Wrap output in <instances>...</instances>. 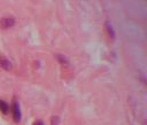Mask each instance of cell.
I'll list each match as a JSON object with an SVG mask.
<instances>
[{
	"label": "cell",
	"mask_w": 147,
	"mask_h": 125,
	"mask_svg": "<svg viewBox=\"0 0 147 125\" xmlns=\"http://www.w3.org/2000/svg\"><path fill=\"white\" fill-rule=\"evenodd\" d=\"M11 115H13L14 122L18 123L21 120V117H22V115H21V108H20L18 102L15 99L13 100V104H11Z\"/></svg>",
	"instance_id": "6da1fadb"
},
{
	"label": "cell",
	"mask_w": 147,
	"mask_h": 125,
	"mask_svg": "<svg viewBox=\"0 0 147 125\" xmlns=\"http://www.w3.org/2000/svg\"><path fill=\"white\" fill-rule=\"evenodd\" d=\"M0 111L2 114H8L9 111V104L3 100H0Z\"/></svg>",
	"instance_id": "277c9868"
},
{
	"label": "cell",
	"mask_w": 147,
	"mask_h": 125,
	"mask_svg": "<svg viewBox=\"0 0 147 125\" xmlns=\"http://www.w3.org/2000/svg\"><path fill=\"white\" fill-rule=\"evenodd\" d=\"M51 125H60V118H59V116H52V118H51Z\"/></svg>",
	"instance_id": "8992f818"
},
{
	"label": "cell",
	"mask_w": 147,
	"mask_h": 125,
	"mask_svg": "<svg viewBox=\"0 0 147 125\" xmlns=\"http://www.w3.org/2000/svg\"><path fill=\"white\" fill-rule=\"evenodd\" d=\"M15 24V19L13 17H3L0 21V28L1 29H8L11 28Z\"/></svg>",
	"instance_id": "7a4b0ae2"
},
{
	"label": "cell",
	"mask_w": 147,
	"mask_h": 125,
	"mask_svg": "<svg viewBox=\"0 0 147 125\" xmlns=\"http://www.w3.org/2000/svg\"><path fill=\"white\" fill-rule=\"evenodd\" d=\"M105 26H106V29H107V32H108L109 37H110L111 39H114V38H115V32H114V30H113V26H111V24L109 23V21H107V22H106Z\"/></svg>",
	"instance_id": "5b68a950"
},
{
	"label": "cell",
	"mask_w": 147,
	"mask_h": 125,
	"mask_svg": "<svg viewBox=\"0 0 147 125\" xmlns=\"http://www.w3.org/2000/svg\"><path fill=\"white\" fill-rule=\"evenodd\" d=\"M0 67L5 70H10L11 69V63L6 58L3 57L2 55H0Z\"/></svg>",
	"instance_id": "3957f363"
},
{
	"label": "cell",
	"mask_w": 147,
	"mask_h": 125,
	"mask_svg": "<svg viewBox=\"0 0 147 125\" xmlns=\"http://www.w3.org/2000/svg\"><path fill=\"white\" fill-rule=\"evenodd\" d=\"M32 125H44V123H42L41 120H36V122H34Z\"/></svg>",
	"instance_id": "ba28073f"
},
{
	"label": "cell",
	"mask_w": 147,
	"mask_h": 125,
	"mask_svg": "<svg viewBox=\"0 0 147 125\" xmlns=\"http://www.w3.org/2000/svg\"><path fill=\"white\" fill-rule=\"evenodd\" d=\"M57 60L62 63V64H68V61H67V58H65V56H62V55H57Z\"/></svg>",
	"instance_id": "52a82bcc"
}]
</instances>
